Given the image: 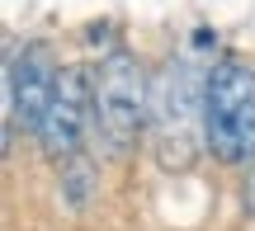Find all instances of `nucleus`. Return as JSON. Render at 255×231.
I'll return each instance as SVG.
<instances>
[{
  "instance_id": "f257e3e1",
  "label": "nucleus",
  "mask_w": 255,
  "mask_h": 231,
  "mask_svg": "<svg viewBox=\"0 0 255 231\" xmlns=\"http://www.w3.org/2000/svg\"><path fill=\"white\" fill-rule=\"evenodd\" d=\"M203 104H208V71L199 62L175 57L151 90V151L165 170H189L203 147Z\"/></svg>"
},
{
  "instance_id": "f03ea898",
  "label": "nucleus",
  "mask_w": 255,
  "mask_h": 231,
  "mask_svg": "<svg viewBox=\"0 0 255 231\" xmlns=\"http://www.w3.org/2000/svg\"><path fill=\"white\" fill-rule=\"evenodd\" d=\"M90 113H95V142L104 147V156H128L137 147V132L151 123V94L142 80V62L128 47L100 57L90 76Z\"/></svg>"
},
{
  "instance_id": "7ed1b4c3",
  "label": "nucleus",
  "mask_w": 255,
  "mask_h": 231,
  "mask_svg": "<svg viewBox=\"0 0 255 231\" xmlns=\"http://www.w3.org/2000/svg\"><path fill=\"white\" fill-rule=\"evenodd\" d=\"M203 147L222 165L255 160V66H246L241 57H222L208 66Z\"/></svg>"
},
{
  "instance_id": "20e7f679",
  "label": "nucleus",
  "mask_w": 255,
  "mask_h": 231,
  "mask_svg": "<svg viewBox=\"0 0 255 231\" xmlns=\"http://www.w3.org/2000/svg\"><path fill=\"white\" fill-rule=\"evenodd\" d=\"M57 76H62V66H57L47 43H24L9 57V66H5V142H14L19 128L38 132V123H43L47 104L57 94Z\"/></svg>"
},
{
  "instance_id": "39448f33",
  "label": "nucleus",
  "mask_w": 255,
  "mask_h": 231,
  "mask_svg": "<svg viewBox=\"0 0 255 231\" xmlns=\"http://www.w3.org/2000/svg\"><path fill=\"white\" fill-rule=\"evenodd\" d=\"M95 132V113H90V76L81 71V66H62V76H57V94L52 104H47L43 123H38L33 142L43 156L52 160H76L85 147V137Z\"/></svg>"
},
{
  "instance_id": "423d86ee",
  "label": "nucleus",
  "mask_w": 255,
  "mask_h": 231,
  "mask_svg": "<svg viewBox=\"0 0 255 231\" xmlns=\"http://www.w3.org/2000/svg\"><path fill=\"white\" fill-rule=\"evenodd\" d=\"M62 194L71 208H85V198H90V160H66L62 165Z\"/></svg>"
}]
</instances>
